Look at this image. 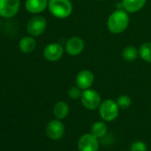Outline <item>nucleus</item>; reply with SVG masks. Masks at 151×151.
Returning a JSON list of instances; mask_svg holds the SVG:
<instances>
[{
    "instance_id": "f257e3e1",
    "label": "nucleus",
    "mask_w": 151,
    "mask_h": 151,
    "mask_svg": "<svg viewBox=\"0 0 151 151\" xmlns=\"http://www.w3.org/2000/svg\"><path fill=\"white\" fill-rule=\"evenodd\" d=\"M129 22L130 17L128 13L124 9H117L109 16L107 26L111 33L121 34L128 28Z\"/></svg>"
},
{
    "instance_id": "f03ea898",
    "label": "nucleus",
    "mask_w": 151,
    "mask_h": 151,
    "mask_svg": "<svg viewBox=\"0 0 151 151\" xmlns=\"http://www.w3.org/2000/svg\"><path fill=\"white\" fill-rule=\"evenodd\" d=\"M47 8L51 14L58 19H66L73 12V5L70 0H49Z\"/></svg>"
},
{
    "instance_id": "7ed1b4c3",
    "label": "nucleus",
    "mask_w": 151,
    "mask_h": 151,
    "mask_svg": "<svg viewBox=\"0 0 151 151\" xmlns=\"http://www.w3.org/2000/svg\"><path fill=\"white\" fill-rule=\"evenodd\" d=\"M99 112L101 117L104 121L111 122L117 117L119 113V107L116 101L111 99H108L101 102L99 108Z\"/></svg>"
},
{
    "instance_id": "20e7f679",
    "label": "nucleus",
    "mask_w": 151,
    "mask_h": 151,
    "mask_svg": "<svg viewBox=\"0 0 151 151\" xmlns=\"http://www.w3.org/2000/svg\"><path fill=\"white\" fill-rule=\"evenodd\" d=\"M81 101L86 109L93 110L100 108L101 104V97L96 90L89 88L83 91Z\"/></svg>"
},
{
    "instance_id": "39448f33",
    "label": "nucleus",
    "mask_w": 151,
    "mask_h": 151,
    "mask_svg": "<svg viewBox=\"0 0 151 151\" xmlns=\"http://www.w3.org/2000/svg\"><path fill=\"white\" fill-rule=\"evenodd\" d=\"M47 27V22L45 17L41 15L33 16L27 23V31L32 37L42 35Z\"/></svg>"
},
{
    "instance_id": "423d86ee",
    "label": "nucleus",
    "mask_w": 151,
    "mask_h": 151,
    "mask_svg": "<svg viewBox=\"0 0 151 151\" xmlns=\"http://www.w3.org/2000/svg\"><path fill=\"white\" fill-rule=\"evenodd\" d=\"M20 0H0V16L3 18H12L20 10Z\"/></svg>"
},
{
    "instance_id": "0eeeda50",
    "label": "nucleus",
    "mask_w": 151,
    "mask_h": 151,
    "mask_svg": "<svg viewBox=\"0 0 151 151\" xmlns=\"http://www.w3.org/2000/svg\"><path fill=\"white\" fill-rule=\"evenodd\" d=\"M78 148L79 151H98L99 140L92 133L84 134L78 140Z\"/></svg>"
},
{
    "instance_id": "6e6552de",
    "label": "nucleus",
    "mask_w": 151,
    "mask_h": 151,
    "mask_svg": "<svg viewBox=\"0 0 151 151\" xmlns=\"http://www.w3.org/2000/svg\"><path fill=\"white\" fill-rule=\"evenodd\" d=\"M45 132L48 138L52 140H58L64 135L65 127L62 122H60L59 119H55L50 121L47 124Z\"/></svg>"
},
{
    "instance_id": "1a4fd4ad",
    "label": "nucleus",
    "mask_w": 151,
    "mask_h": 151,
    "mask_svg": "<svg viewBox=\"0 0 151 151\" xmlns=\"http://www.w3.org/2000/svg\"><path fill=\"white\" fill-rule=\"evenodd\" d=\"M85 49V42L79 37H71L65 44V51L68 55H79Z\"/></svg>"
},
{
    "instance_id": "9d476101",
    "label": "nucleus",
    "mask_w": 151,
    "mask_h": 151,
    "mask_svg": "<svg viewBox=\"0 0 151 151\" xmlns=\"http://www.w3.org/2000/svg\"><path fill=\"white\" fill-rule=\"evenodd\" d=\"M64 53L63 46L59 43H50L44 49V57L49 61H57Z\"/></svg>"
},
{
    "instance_id": "9b49d317",
    "label": "nucleus",
    "mask_w": 151,
    "mask_h": 151,
    "mask_svg": "<svg viewBox=\"0 0 151 151\" xmlns=\"http://www.w3.org/2000/svg\"><path fill=\"white\" fill-rule=\"evenodd\" d=\"M94 82V75L89 69H83L79 71L76 77V85L80 89L86 90L91 88Z\"/></svg>"
},
{
    "instance_id": "f8f14e48",
    "label": "nucleus",
    "mask_w": 151,
    "mask_h": 151,
    "mask_svg": "<svg viewBox=\"0 0 151 151\" xmlns=\"http://www.w3.org/2000/svg\"><path fill=\"white\" fill-rule=\"evenodd\" d=\"M48 2L49 0H26L25 8L30 14H38L48 7Z\"/></svg>"
},
{
    "instance_id": "ddd939ff",
    "label": "nucleus",
    "mask_w": 151,
    "mask_h": 151,
    "mask_svg": "<svg viewBox=\"0 0 151 151\" xmlns=\"http://www.w3.org/2000/svg\"><path fill=\"white\" fill-rule=\"evenodd\" d=\"M147 0H122V7L129 14L140 11L146 5Z\"/></svg>"
},
{
    "instance_id": "4468645a",
    "label": "nucleus",
    "mask_w": 151,
    "mask_h": 151,
    "mask_svg": "<svg viewBox=\"0 0 151 151\" xmlns=\"http://www.w3.org/2000/svg\"><path fill=\"white\" fill-rule=\"evenodd\" d=\"M37 46V42L32 36L23 37L19 42V48L24 53L32 52Z\"/></svg>"
},
{
    "instance_id": "2eb2a0df",
    "label": "nucleus",
    "mask_w": 151,
    "mask_h": 151,
    "mask_svg": "<svg viewBox=\"0 0 151 151\" xmlns=\"http://www.w3.org/2000/svg\"><path fill=\"white\" fill-rule=\"evenodd\" d=\"M52 112H53L54 116L57 119L61 120V119H64L65 117H67V116L68 115L69 107H68V103L65 101H58L54 105Z\"/></svg>"
},
{
    "instance_id": "dca6fc26",
    "label": "nucleus",
    "mask_w": 151,
    "mask_h": 151,
    "mask_svg": "<svg viewBox=\"0 0 151 151\" xmlns=\"http://www.w3.org/2000/svg\"><path fill=\"white\" fill-rule=\"evenodd\" d=\"M108 132V127L104 122H96L92 125L91 128V133L93 134L97 138H102L106 135Z\"/></svg>"
},
{
    "instance_id": "f3484780",
    "label": "nucleus",
    "mask_w": 151,
    "mask_h": 151,
    "mask_svg": "<svg viewBox=\"0 0 151 151\" xmlns=\"http://www.w3.org/2000/svg\"><path fill=\"white\" fill-rule=\"evenodd\" d=\"M122 56L126 61H134L139 56V50L132 45H128L123 50Z\"/></svg>"
},
{
    "instance_id": "a211bd4d",
    "label": "nucleus",
    "mask_w": 151,
    "mask_h": 151,
    "mask_svg": "<svg viewBox=\"0 0 151 151\" xmlns=\"http://www.w3.org/2000/svg\"><path fill=\"white\" fill-rule=\"evenodd\" d=\"M139 55L146 62L151 63V42L143 43L139 46Z\"/></svg>"
},
{
    "instance_id": "6ab92c4d",
    "label": "nucleus",
    "mask_w": 151,
    "mask_h": 151,
    "mask_svg": "<svg viewBox=\"0 0 151 151\" xmlns=\"http://www.w3.org/2000/svg\"><path fill=\"white\" fill-rule=\"evenodd\" d=\"M116 103L119 107V109H128L131 104H132V100L129 96L127 95H120L117 99H116Z\"/></svg>"
},
{
    "instance_id": "aec40b11",
    "label": "nucleus",
    "mask_w": 151,
    "mask_h": 151,
    "mask_svg": "<svg viewBox=\"0 0 151 151\" xmlns=\"http://www.w3.org/2000/svg\"><path fill=\"white\" fill-rule=\"evenodd\" d=\"M82 89H80L78 86H70L68 90V95L72 100H78L81 99L82 96Z\"/></svg>"
},
{
    "instance_id": "412c9836",
    "label": "nucleus",
    "mask_w": 151,
    "mask_h": 151,
    "mask_svg": "<svg viewBox=\"0 0 151 151\" xmlns=\"http://www.w3.org/2000/svg\"><path fill=\"white\" fill-rule=\"evenodd\" d=\"M131 151H147V145L142 141H135L132 144Z\"/></svg>"
},
{
    "instance_id": "4be33fe9",
    "label": "nucleus",
    "mask_w": 151,
    "mask_h": 151,
    "mask_svg": "<svg viewBox=\"0 0 151 151\" xmlns=\"http://www.w3.org/2000/svg\"><path fill=\"white\" fill-rule=\"evenodd\" d=\"M101 1H105V0H101Z\"/></svg>"
}]
</instances>
